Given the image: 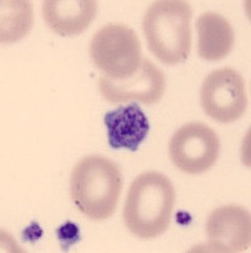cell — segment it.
Returning a JSON list of instances; mask_svg holds the SVG:
<instances>
[{"label":"cell","mask_w":251,"mask_h":253,"mask_svg":"<svg viewBox=\"0 0 251 253\" xmlns=\"http://www.w3.org/2000/svg\"><path fill=\"white\" fill-rule=\"evenodd\" d=\"M175 203V189L156 171L141 173L128 190L123 209L126 227L141 239H153L169 227Z\"/></svg>","instance_id":"1"},{"label":"cell","mask_w":251,"mask_h":253,"mask_svg":"<svg viewBox=\"0 0 251 253\" xmlns=\"http://www.w3.org/2000/svg\"><path fill=\"white\" fill-rule=\"evenodd\" d=\"M122 190L118 166L101 156L81 158L72 169L70 191L74 204L93 220L113 215Z\"/></svg>","instance_id":"2"},{"label":"cell","mask_w":251,"mask_h":253,"mask_svg":"<svg viewBox=\"0 0 251 253\" xmlns=\"http://www.w3.org/2000/svg\"><path fill=\"white\" fill-rule=\"evenodd\" d=\"M192 6L183 0H159L144 17L149 48L162 63L175 65L191 55Z\"/></svg>","instance_id":"3"},{"label":"cell","mask_w":251,"mask_h":253,"mask_svg":"<svg viewBox=\"0 0 251 253\" xmlns=\"http://www.w3.org/2000/svg\"><path fill=\"white\" fill-rule=\"evenodd\" d=\"M90 58L105 78L123 80L141 66V43L130 27L107 24L97 31L90 42Z\"/></svg>","instance_id":"4"},{"label":"cell","mask_w":251,"mask_h":253,"mask_svg":"<svg viewBox=\"0 0 251 253\" xmlns=\"http://www.w3.org/2000/svg\"><path fill=\"white\" fill-rule=\"evenodd\" d=\"M217 133L204 123H187L174 133L169 143V156L180 171L197 175L208 171L219 155Z\"/></svg>","instance_id":"5"},{"label":"cell","mask_w":251,"mask_h":253,"mask_svg":"<svg viewBox=\"0 0 251 253\" xmlns=\"http://www.w3.org/2000/svg\"><path fill=\"white\" fill-rule=\"evenodd\" d=\"M201 105L209 118L231 123L244 115L248 107L245 81L231 67L212 71L201 89Z\"/></svg>","instance_id":"6"},{"label":"cell","mask_w":251,"mask_h":253,"mask_svg":"<svg viewBox=\"0 0 251 253\" xmlns=\"http://www.w3.org/2000/svg\"><path fill=\"white\" fill-rule=\"evenodd\" d=\"M166 80L164 72L150 60H142L141 66L132 76L123 80H112L101 76L99 90L108 103L141 101L144 104L159 103L165 94Z\"/></svg>","instance_id":"7"},{"label":"cell","mask_w":251,"mask_h":253,"mask_svg":"<svg viewBox=\"0 0 251 253\" xmlns=\"http://www.w3.org/2000/svg\"><path fill=\"white\" fill-rule=\"evenodd\" d=\"M207 251L243 252L251 245V216L241 207L217 208L209 214L205 224Z\"/></svg>","instance_id":"8"},{"label":"cell","mask_w":251,"mask_h":253,"mask_svg":"<svg viewBox=\"0 0 251 253\" xmlns=\"http://www.w3.org/2000/svg\"><path fill=\"white\" fill-rule=\"evenodd\" d=\"M108 143L114 150L136 152L150 132V123L136 103L122 105L104 115Z\"/></svg>","instance_id":"9"},{"label":"cell","mask_w":251,"mask_h":253,"mask_svg":"<svg viewBox=\"0 0 251 253\" xmlns=\"http://www.w3.org/2000/svg\"><path fill=\"white\" fill-rule=\"evenodd\" d=\"M98 3L94 0H46L42 1V13L47 26L62 36L81 35L97 14Z\"/></svg>","instance_id":"10"},{"label":"cell","mask_w":251,"mask_h":253,"mask_svg":"<svg viewBox=\"0 0 251 253\" xmlns=\"http://www.w3.org/2000/svg\"><path fill=\"white\" fill-rule=\"evenodd\" d=\"M198 53L203 60L219 61L232 51L235 32L223 15L214 12L203 13L197 19Z\"/></svg>","instance_id":"11"},{"label":"cell","mask_w":251,"mask_h":253,"mask_svg":"<svg viewBox=\"0 0 251 253\" xmlns=\"http://www.w3.org/2000/svg\"><path fill=\"white\" fill-rule=\"evenodd\" d=\"M33 24L29 1H1V43H13L28 35Z\"/></svg>","instance_id":"12"},{"label":"cell","mask_w":251,"mask_h":253,"mask_svg":"<svg viewBox=\"0 0 251 253\" xmlns=\"http://www.w3.org/2000/svg\"><path fill=\"white\" fill-rule=\"evenodd\" d=\"M56 236L60 242L61 250L66 252L71 246L76 245L80 241V230L74 221L66 220L56 229Z\"/></svg>","instance_id":"13"},{"label":"cell","mask_w":251,"mask_h":253,"mask_svg":"<svg viewBox=\"0 0 251 253\" xmlns=\"http://www.w3.org/2000/svg\"><path fill=\"white\" fill-rule=\"evenodd\" d=\"M42 229L38 225L37 221H32L31 225L28 228H26L23 232V239L27 242H31V243H35L37 239H40L42 237Z\"/></svg>","instance_id":"14"}]
</instances>
